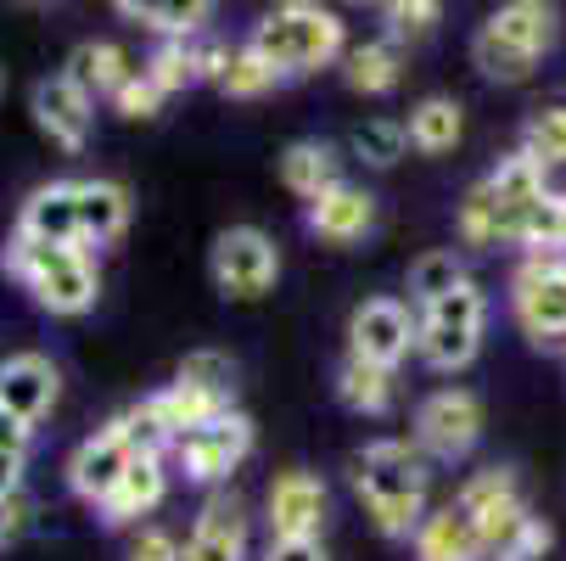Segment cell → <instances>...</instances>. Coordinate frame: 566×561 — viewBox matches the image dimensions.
<instances>
[{"label": "cell", "mask_w": 566, "mask_h": 561, "mask_svg": "<svg viewBox=\"0 0 566 561\" xmlns=\"http://www.w3.org/2000/svg\"><path fill=\"white\" fill-rule=\"evenodd\" d=\"M129 225V191L118 180H78V242L102 248L118 242Z\"/></svg>", "instance_id": "obj_20"}, {"label": "cell", "mask_w": 566, "mask_h": 561, "mask_svg": "<svg viewBox=\"0 0 566 561\" xmlns=\"http://www.w3.org/2000/svg\"><path fill=\"white\" fill-rule=\"evenodd\" d=\"M264 561H326V550H319V539H314V544H292V539H270V550H264Z\"/></svg>", "instance_id": "obj_41"}, {"label": "cell", "mask_w": 566, "mask_h": 561, "mask_svg": "<svg viewBox=\"0 0 566 561\" xmlns=\"http://www.w3.org/2000/svg\"><path fill=\"white\" fill-rule=\"evenodd\" d=\"M18 533V500H0V544Z\"/></svg>", "instance_id": "obj_43"}, {"label": "cell", "mask_w": 566, "mask_h": 561, "mask_svg": "<svg viewBox=\"0 0 566 561\" xmlns=\"http://www.w3.org/2000/svg\"><path fill=\"white\" fill-rule=\"evenodd\" d=\"M129 561H186L180 539L164 533V528H140V539L129 544Z\"/></svg>", "instance_id": "obj_39"}, {"label": "cell", "mask_w": 566, "mask_h": 561, "mask_svg": "<svg viewBox=\"0 0 566 561\" xmlns=\"http://www.w3.org/2000/svg\"><path fill=\"white\" fill-rule=\"evenodd\" d=\"M281 186H286L292 197H303V202H319L332 186H343L332 146H319V141H292V146L281 152Z\"/></svg>", "instance_id": "obj_23"}, {"label": "cell", "mask_w": 566, "mask_h": 561, "mask_svg": "<svg viewBox=\"0 0 566 561\" xmlns=\"http://www.w3.org/2000/svg\"><path fill=\"white\" fill-rule=\"evenodd\" d=\"M471 62L482 67V79H494V85H522V79H533V67H538L527 51L494 40L489 29H476V40H471Z\"/></svg>", "instance_id": "obj_30"}, {"label": "cell", "mask_w": 566, "mask_h": 561, "mask_svg": "<svg viewBox=\"0 0 566 561\" xmlns=\"http://www.w3.org/2000/svg\"><path fill=\"white\" fill-rule=\"evenodd\" d=\"M549 544H555V528H549L544 517H527V522H522V528H516L489 561H544Z\"/></svg>", "instance_id": "obj_37"}, {"label": "cell", "mask_w": 566, "mask_h": 561, "mask_svg": "<svg viewBox=\"0 0 566 561\" xmlns=\"http://www.w3.org/2000/svg\"><path fill=\"white\" fill-rule=\"evenodd\" d=\"M443 7L438 0H392V7H381V23H387V40H427L438 29Z\"/></svg>", "instance_id": "obj_36"}, {"label": "cell", "mask_w": 566, "mask_h": 561, "mask_svg": "<svg viewBox=\"0 0 566 561\" xmlns=\"http://www.w3.org/2000/svg\"><path fill=\"white\" fill-rule=\"evenodd\" d=\"M354 489L387 539H410L427 522V460L403 438H376L359 449Z\"/></svg>", "instance_id": "obj_1"}, {"label": "cell", "mask_w": 566, "mask_h": 561, "mask_svg": "<svg viewBox=\"0 0 566 561\" xmlns=\"http://www.w3.org/2000/svg\"><path fill=\"white\" fill-rule=\"evenodd\" d=\"M549 197L544 186V169L533 164L527 152H511L494 164V175L471 186L465 202H460V236L471 248H494V242H516L527 214Z\"/></svg>", "instance_id": "obj_2"}, {"label": "cell", "mask_w": 566, "mask_h": 561, "mask_svg": "<svg viewBox=\"0 0 566 561\" xmlns=\"http://www.w3.org/2000/svg\"><path fill=\"white\" fill-rule=\"evenodd\" d=\"M164 495H169V455H135L129 471L118 477V489L102 506V522L107 528H129L135 517L164 506Z\"/></svg>", "instance_id": "obj_17"}, {"label": "cell", "mask_w": 566, "mask_h": 561, "mask_svg": "<svg viewBox=\"0 0 566 561\" xmlns=\"http://www.w3.org/2000/svg\"><path fill=\"white\" fill-rule=\"evenodd\" d=\"M460 281H471L465 276V264L449 253V248H432V253H421L416 264H410V303H438V298H449Z\"/></svg>", "instance_id": "obj_29"}, {"label": "cell", "mask_w": 566, "mask_h": 561, "mask_svg": "<svg viewBox=\"0 0 566 561\" xmlns=\"http://www.w3.org/2000/svg\"><path fill=\"white\" fill-rule=\"evenodd\" d=\"M175 382H186V387L219 398V405H230V398H235V360L219 354V349H197V354H186V365H180Z\"/></svg>", "instance_id": "obj_32"}, {"label": "cell", "mask_w": 566, "mask_h": 561, "mask_svg": "<svg viewBox=\"0 0 566 561\" xmlns=\"http://www.w3.org/2000/svg\"><path fill=\"white\" fill-rule=\"evenodd\" d=\"M516 242L533 248V253H549V259L566 253V191H549V197L527 214V225H522Z\"/></svg>", "instance_id": "obj_33"}, {"label": "cell", "mask_w": 566, "mask_h": 561, "mask_svg": "<svg viewBox=\"0 0 566 561\" xmlns=\"http://www.w3.org/2000/svg\"><path fill=\"white\" fill-rule=\"evenodd\" d=\"M476 438H482V398L471 387H438L416 411V444L438 460L471 455Z\"/></svg>", "instance_id": "obj_10"}, {"label": "cell", "mask_w": 566, "mask_h": 561, "mask_svg": "<svg viewBox=\"0 0 566 561\" xmlns=\"http://www.w3.org/2000/svg\"><path fill=\"white\" fill-rule=\"evenodd\" d=\"M208 270H213V287L224 298L248 303V298H264L275 287L281 253H275V242H270L259 225H230V230H219V242L208 253Z\"/></svg>", "instance_id": "obj_6"}, {"label": "cell", "mask_w": 566, "mask_h": 561, "mask_svg": "<svg viewBox=\"0 0 566 561\" xmlns=\"http://www.w3.org/2000/svg\"><path fill=\"white\" fill-rule=\"evenodd\" d=\"M416 349V320L398 298H365L348 320V354L370 360V365H398L403 354Z\"/></svg>", "instance_id": "obj_12"}, {"label": "cell", "mask_w": 566, "mask_h": 561, "mask_svg": "<svg viewBox=\"0 0 566 561\" xmlns=\"http://www.w3.org/2000/svg\"><path fill=\"white\" fill-rule=\"evenodd\" d=\"M343 79H348V91L359 96H387L398 79H403V56L392 40H365L343 56Z\"/></svg>", "instance_id": "obj_28"}, {"label": "cell", "mask_w": 566, "mask_h": 561, "mask_svg": "<svg viewBox=\"0 0 566 561\" xmlns=\"http://www.w3.org/2000/svg\"><path fill=\"white\" fill-rule=\"evenodd\" d=\"M337 398L354 411V416H387L392 411V371L387 365H370L359 354H348L337 365Z\"/></svg>", "instance_id": "obj_26"}, {"label": "cell", "mask_w": 566, "mask_h": 561, "mask_svg": "<svg viewBox=\"0 0 566 561\" xmlns=\"http://www.w3.org/2000/svg\"><path fill=\"white\" fill-rule=\"evenodd\" d=\"M56 387H62V376L45 354H12L7 365H0V405L29 427L56 405Z\"/></svg>", "instance_id": "obj_16"}, {"label": "cell", "mask_w": 566, "mask_h": 561, "mask_svg": "<svg viewBox=\"0 0 566 561\" xmlns=\"http://www.w3.org/2000/svg\"><path fill=\"white\" fill-rule=\"evenodd\" d=\"M275 85H281V73H275L253 45L230 51V62H224V73H219V91L235 96V102H253V96H264V91H275Z\"/></svg>", "instance_id": "obj_31"}, {"label": "cell", "mask_w": 566, "mask_h": 561, "mask_svg": "<svg viewBox=\"0 0 566 561\" xmlns=\"http://www.w3.org/2000/svg\"><path fill=\"white\" fill-rule=\"evenodd\" d=\"M403 129H410V146H416V152L443 157V152L460 146V135H465V113H460L454 96H427L421 107H410Z\"/></svg>", "instance_id": "obj_25"}, {"label": "cell", "mask_w": 566, "mask_h": 561, "mask_svg": "<svg viewBox=\"0 0 566 561\" xmlns=\"http://www.w3.org/2000/svg\"><path fill=\"white\" fill-rule=\"evenodd\" d=\"M118 18L146 23L164 40H191V34L208 29L213 7H208V0H118Z\"/></svg>", "instance_id": "obj_24"}, {"label": "cell", "mask_w": 566, "mask_h": 561, "mask_svg": "<svg viewBox=\"0 0 566 561\" xmlns=\"http://www.w3.org/2000/svg\"><path fill=\"white\" fill-rule=\"evenodd\" d=\"M129 73H135L129 56H124L118 45H107V40H91V45H78V51L67 56V79H73L85 96H118Z\"/></svg>", "instance_id": "obj_27"}, {"label": "cell", "mask_w": 566, "mask_h": 561, "mask_svg": "<svg viewBox=\"0 0 566 561\" xmlns=\"http://www.w3.org/2000/svg\"><path fill=\"white\" fill-rule=\"evenodd\" d=\"M113 107H118L124 118H157V107H164V91L146 79V67H135V73L124 79V91L113 96Z\"/></svg>", "instance_id": "obj_38"}, {"label": "cell", "mask_w": 566, "mask_h": 561, "mask_svg": "<svg viewBox=\"0 0 566 561\" xmlns=\"http://www.w3.org/2000/svg\"><path fill=\"white\" fill-rule=\"evenodd\" d=\"M169 455H175V466L186 471V484H224V477L253 455V422L241 416V411H224V416H213L208 427L186 433Z\"/></svg>", "instance_id": "obj_9"}, {"label": "cell", "mask_w": 566, "mask_h": 561, "mask_svg": "<svg viewBox=\"0 0 566 561\" xmlns=\"http://www.w3.org/2000/svg\"><path fill=\"white\" fill-rule=\"evenodd\" d=\"M332 517V495L314 471H281L270 484V539L314 544Z\"/></svg>", "instance_id": "obj_11"}, {"label": "cell", "mask_w": 566, "mask_h": 561, "mask_svg": "<svg viewBox=\"0 0 566 561\" xmlns=\"http://www.w3.org/2000/svg\"><path fill=\"white\" fill-rule=\"evenodd\" d=\"M416 561H489V550H482L460 506H443V511H427V522L416 528Z\"/></svg>", "instance_id": "obj_21"}, {"label": "cell", "mask_w": 566, "mask_h": 561, "mask_svg": "<svg viewBox=\"0 0 566 561\" xmlns=\"http://www.w3.org/2000/svg\"><path fill=\"white\" fill-rule=\"evenodd\" d=\"M23 484V455H0V500H18Z\"/></svg>", "instance_id": "obj_42"}, {"label": "cell", "mask_w": 566, "mask_h": 561, "mask_svg": "<svg viewBox=\"0 0 566 561\" xmlns=\"http://www.w3.org/2000/svg\"><path fill=\"white\" fill-rule=\"evenodd\" d=\"M482 326H489V298L476 281H460L449 298L427 303L416 320V354L432 371H465L482 349Z\"/></svg>", "instance_id": "obj_5"}, {"label": "cell", "mask_w": 566, "mask_h": 561, "mask_svg": "<svg viewBox=\"0 0 566 561\" xmlns=\"http://www.w3.org/2000/svg\"><path fill=\"white\" fill-rule=\"evenodd\" d=\"M7 270L51 314H85L96 303V264L85 248H34L23 236L7 242Z\"/></svg>", "instance_id": "obj_4"}, {"label": "cell", "mask_w": 566, "mask_h": 561, "mask_svg": "<svg viewBox=\"0 0 566 561\" xmlns=\"http://www.w3.org/2000/svg\"><path fill=\"white\" fill-rule=\"evenodd\" d=\"M454 506L465 511V522L476 528V539H482V550H489V555H494V550H500V544L533 517L511 466H489V471L465 477V489L454 495Z\"/></svg>", "instance_id": "obj_7"}, {"label": "cell", "mask_w": 566, "mask_h": 561, "mask_svg": "<svg viewBox=\"0 0 566 561\" xmlns=\"http://www.w3.org/2000/svg\"><path fill=\"white\" fill-rule=\"evenodd\" d=\"M555 7H544V0H511V7H500L489 23H482V29H489L494 40H505V45H516V51H527L533 62L555 45Z\"/></svg>", "instance_id": "obj_22"}, {"label": "cell", "mask_w": 566, "mask_h": 561, "mask_svg": "<svg viewBox=\"0 0 566 561\" xmlns=\"http://www.w3.org/2000/svg\"><path fill=\"white\" fill-rule=\"evenodd\" d=\"M522 152L533 157L538 169L566 164V107H538L522 129Z\"/></svg>", "instance_id": "obj_34"}, {"label": "cell", "mask_w": 566, "mask_h": 561, "mask_svg": "<svg viewBox=\"0 0 566 561\" xmlns=\"http://www.w3.org/2000/svg\"><path fill=\"white\" fill-rule=\"evenodd\" d=\"M186 561H248V517L230 495H213L186 539Z\"/></svg>", "instance_id": "obj_18"}, {"label": "cell", "mask_w": 566, "mask_h": 561, "mask_svg": "<svg viewBox=\"0 0 566 561\" xmlns=\"http://www.w3.org/2000/svg\"><path fill=\"white\" fill-rule=\"evenodd\" d=\"M511 309L533 343H566V259L533 253L511 281Z\"/></svg>", "instance_id": "obj_8"}, {"label": "cell", "mask_w": 566, "mask_h": 561, "mask_svg": "<svg viewBox=\"0 0 566 561\" xmlns=\"http://www.w3.org/2000/svg\"><path fill=\"white\" fill-rule=\"evenodd\" d=\"M0 96H7V67H0Z\"/></svg>", "instance_id": "obj_44"}, {"label": "cell", "mask_w": 566, "mask_h": 561, "mask_svg": "<svg viewBox=\"0 0 566 561\" xmlns=\"http://www.w3.org/2000/svg\"><path fill=\"white\" fill-rule=\"evenodd\" d=\"M29 433H34L29 422H18L7 405H0V455H23L29 449Z\"/></svg>", "instance_id": "obj_40"}, {"label": "cell", "mask_w": 566, "mask_h": 561, "mask_svg": "<svg viewBox=\"0 0 566 561\" xmlns=\"http://www.w3.org/2000/svg\"><path fill=\"white\" fill-rule=\"evenodd\" d=\"M29 113H34V124H40L62 152H85L91 118H96V96H85L67 73H51V79H40V85H34Z\"/></svg>", "instance_id": "obj_13"}, {"label": "cell", "mask_w": 566, "mask_h": 561, "mask_svg": "<svg viewBox=\"0 0 566 561\" xmlns=\"http://www.w3.org/2000/svg\"><path fill=\"white\" fill-rule=\"evenodd\" d=\"M403 146H410V129H403L398 118H365L354 129V152H359V164H370V169H392L403 157Z\"/></svg>", "instance_id": "obj_35"}, {"label": "cell", "mask_w": 566, "mask_h": 561, "mask_svg": "<svg viewBox=\"0 0 566 561\" xmlns=\"http://www.w3.org/2000/svg\"><path fill=\"white\" fill-rule=\"evenodd\" d=\"M12 236H23L34 248H85L78 242V186H67V180L40 186L23 202V219H18Z\"/></svg>", "instance_id": "obj_15"}, {"label": "cell", "mask_w": 566, "mask_h": 561, "mask_svg": "<svg viewBox=\"0 0 566 561\" xmlns=\"http://www.w3.org/2000/svg\"><path fill=\"white\" fill-rule=\"evenodd\" d=\"M343 18L332 7H308V0H292V7H275L259 18L253 29V51L281 73V79H308L319 67H332L343 56Z\"/></svg>", "instance_id": "obj_3"}, {"label": "cell", "mask_w": 566, "mask_h": 561, "mask_svg": "<svg viewBox=\"0 0 566 561\" xmlns=\"http://www.w3.org/2000/svg\"><path fill=\"white\" fill-rule=\"evenodd\" d=\"M370 225H376V197L348 186V180L332 186L319 202H308V230L319 236V242L348 248V242H359V236H370Z\"/></svg>", "instance_id": "obj_19"}, {"label": "cell", "mask_w": 566, "mask_h": 561, "mask_svg": "<svg viewBox=\"0 0 566 561\" xmlns=\"http://www.w3.org/2000/svg\"><path fill=\"white\" fill-rule=\"evenodd\" d=\"M129 460H135V444L124 438L118 422H107L96 438H85V444L73 449V460H67V484H73L78 500L107 506V495L118 489V477L129 471Z\"/></svg>", "instance_id": "obj_14"}]
</instances>
